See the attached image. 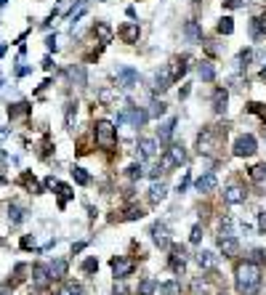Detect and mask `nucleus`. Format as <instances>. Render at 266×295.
Listing matches in <instances>:
<instances>
[{
	"label": "nucleus",
	"mask_w": 266,
	"mask_h": 295,
	"mask_svg": "<svg viewBox=\"0 0 266 295\" xmlns=\"http://www.w3.org/2000/svg\"><path fill=\"white\" fill-rule=\"evenodd\" d=\"M22 183H24V186L30 189V191H35V194H40V191H43V186L37 183V178L30 176V173H24V176H22Z\"/></svg>",
	"instance_id": "c9c22d12"
},
{
	"label": "nucleus",
	"mask_w": 266,
	"mask_h": 295,
	"mask_svg": "<svg viewBox=\"0 0 266 295\" xmlns=\"http://www.w3.org/2000/svg\"><path fill=\"white\" fill-rule=\"evenodd\" d=\"M263 133H266V128H263Z\"/></svg>",
	"instance_id": "052dcab7"
},
{
	"label": "nucleus",
	"mask_w": 266,
	"mask_h": 295,
	"mask_svg": "<svg viewBox=\"0 0 266 295\" xmlns=\"http://www.w3.org/2000/svg\"><path fill=\"white\" fill-rule=\"evenodd\" d=\"M197 75L203 82H213L216 80V67L211 61H200V67H197Z\"/></svg>",
	"instance_id": "4be33fe9"
},
{
	"label": "nucleus",
	"mask_w": 266,
	"mask_h": 295,
	"mask_svg": "<svg viewBox=\"0 0 266 295\" xmlns=\"http://www.w3.org/2000/svg\"><path fill=\"white\" fill-rule=\"evenodd\" d=\"M160 295H181V284H178L176 279L163 282V284H160Z\"/></svg>",
	"instance_id": "7c9ffc66"
},
{
	"label": "nucleus",
	"mask_w": 266,
	"mask_h": 295,
	"mask_svg": "<svg viewBox=\"0 0 266 295\" xmlns=\"http://www.w3.org/2000/svg\"><path fill=\"white\" fill-rule=\"evenodd\" d=\"M226 104H229V93L224 88H216L213 90V112L216 115H224L226 112Z\"/></svg>",
	"instance_id": "412c9836"
},
{
	"label": "nucleus",
	"mask_w": 266,
	"mask_h": 295,
	"mask_svg": "<svg viewBox=\"0 0 266 295\" xmlns=\"http://www.w3.org/2000/svg\"><path fill=\"white\" fill-rule=\"evenodd\" d=\"M184 162H186V149L181 144H170L160 165H163V168H178V165H184Z\"/></svg>",
	"instance_id": "423d86ee"
},
{
	"label": "nucleus",
	"mask_w": 266,
	"mask_h": 295,
	"mask_svg": "<svg viewBox=\"0 0 266 295\" xmlns=\"http://www.w3.org/2000/svg\"><path fill=\"white\" fill-rule=\"evenodd\" d=\"M248 261H253V263H266V250L255 247V250H250V258H248Z\"/></svg>",
	"instance_id": "49530a36"
},
{
	"label": "nucleus",
	"mask_w": 266,
	"mask_h": 295,
	"mask_svg": "<svg viewBox=\"0 0 266 295\" xmlns=\"http://www.w3.org/2000/svg\"><path fill=\"white\" fill-rule=\"evenodd\" d=\"M32 112V107L30 104H27V101H19V104H11V107H8V117H11V120H19V117H27V115H30Z\"/></svg>",
	"instance_id": "5701e85b"
},
{
	"label": "nucleus",
	"mask_w": 266,
	"mask_h": 295,
	"mask_svg": "<svg viewBox=\"0 0 266 295\" xmlns=\"http://www.w3.org/2000/svg\"><path fill=\"white\" fill-rule=\"evenodd\" d=\"M245 189L242 186H237V183H232V186H226V191H224V200L229 202V205H242L245 202Z\"/></svg>",
	"instance_id": "f3484780"
},
{
	"label": "nucleus",
	"mask_w": 266,
	"mask_h": 295,
	"mask_svg": "<svg viewBox=\"0 0 266 295\" xmlns=\"http://www.w3.org/2000/svg\"><path fill=\"white\" fill-rule=\"evenodd\" d=\"M115 295H128V290L122 287V284H115Z\"/></svg>",
	"instance_id": "6e6d98bb"
},
{
	"label": "nucleus",
	"mask_w": 266,
	"mask_h": 295,
	"mask_svg": "<svg viewBox=\"0 0 266 295\" xmlns=\"http://www.w3.org/2000/svg\"><path fill=\"white\" fill-rule=\"evenodd\" d=\"M32 274H35V287H45V284L51 282V271H48V266H35Z\"/></svg>",
	"instance_id": "b1692460"
},
{
	"label": "nucleus",
	"mask_w": 266,
	"mask_h": 295,
	"mask_svg": "<svg viewBox=\"0 0 266 295\" xmlns=\"http://www.w3.org/2000/svg\"><path fill=\"white\" fill-rule=\"evenodd\" d=\"M93 35H96V40L101 45H109L112 40H115V30H112V24H107V22H96V24H93Z\"/></svg>",
	"instance_id": "f8f14e48"
},
{
	"label": "nucleus",
	"mask_w": 266,
	"mask_h": 295,
	"mask_svg": "<svg viewBox=\"0 0 266 295\" xmlns=\"http://www.w3.org/2000/svg\"><path fill=\"white\" fill-rule=\"evenodd\" d=\"M117 35L122 38V43H139L141 27H139V22H125V24L117 30Z\"/></svg>",
	"instance_id": "ddd939ff"
},
{
	"label": "nucleus",
	"mask_w": 266,
	"mask_h": 295,
	"mask_svg": "<svg viewBox=\"0 0 266 295\" xmlns=\"http://www.w3.org/2000/svg\"><path fill=\"white\" fill-rule=\"evenodd\" d=\"M66 77H70L72 82H78L80 88L85 85V82H88V77H85V69L80 67V64H75V67H70V69H66Z\"/></svg>",
	"instance_id": "393cba45"
},
{
	"label": "nucleus",
	"mask_w": 266,
	"mask_h": 295,
	"mask_svg": "<svg viewBox=\"0 0 266 295\" xmlns=\"http://www.w3.org/2000/svg\"><path fill=\"white\" fill-rule=\"evenodd\" d=\"M176 125H178V120H176V117H170V120H165V123L157 128V138H160V144H168L170 138H173Z\"/></svg>",
	"instance_id": "dca6fc26"
},
{
	"label": "nucleus",
	"mask_w": 266,
	"mask_h": 295,
	"mask_svg": "<svg viewBox=\"0 0 266 295\" xmlns=\"http://www.w3.org/2000/svg\"><path fill=\"white\" fill-rule=\"evenodd\" d=\"M147 112H149V117H163L165 112H168V107H165V101H157V99H152L149 101V109H147Z\"/></svg>",
	"instance_id": "cd10ccee"
},
{
	"label": "nucleus",
	"mask_w": 266,
	"mask_h": 295,
	"mask_svg": "<svg viewBox=\"0 0 266 295\" xmlns=\"http://www.w3.org/2000/svg\"><path fill=\"white\" fill-rule=\"evenodd\" d=\"M186 269V247L184 245H170V271L184 274Z\"/></svg>",
	"instance_id": "6e6552de"
},
{
	"label": "nucleus",
	"mask_w": 266,
	"mask_h": 295,
	"mask_svg": "<svg viewBox=\"0 0 266 295\" xmlns=\"http://www.w3.org/2000/svg\"><path fill=\"white\" fill-rule=\"evenodd\" d=\"M93 271H99V261H96V258H85V261H83V274H93Z\"/></svg>",
	"instance_id": "37998d69"
},
{
	"label": "nucleus",
	"mask_w": 266,
	"mask_h": 295,
	"mask_svg": "<svg viewBox=\"0 0 266 295\" xmlns=\"http://www.w3.org/2000/svg\"><path fill=\"white\" fill-rule=\"evenodd\" d=\"M6 3H8V0H0V6H6Z\"/></svg>",
	"instance_id": "bf43d9fd"
},
{
	"label": "nucleus",
	"mask_w": 266,
	"mask_h": 295,
	"mask_svg": "<svg viewBox=\"0 0 266 295\" xmlns=\"http://www.w3.org/2000/svg\"><path fill=\"white\" fill-rule=\"evenodd\" d=\"M250 61H253V48H242L240 56H237V67H240V69H248Z\"/></svg>",
	"instance_id": "2f4dec72"
},
{
	"label": "nucleus",
	"mask_w": 266,
	"mask_h": 295,
	"mask_svg": "<svg viewBox=\"0 0 266 295\" xmlns=\"http://www.w3.org/2000/svg\"><path fill=\"white\" fill-rule=\"evenodd\" d=\"M234 282L240 295H258L261 290V266L253 261H242L234 266Z\"/></svg>",
	"instance_id": "f257e3e1"
},
{
	"label": "nucleus",
	"mask_w": 266,
	"mask_h": 295,
	"mask_svg": "<svg viewBox=\"0 0 266 295\" xmlns=\"http://www.w3.org/2000/svg\"><path fill=\"white\" fill-rule=\"evenodd\" d=\"M75 112H78V104H75V101H70V104H66V128L75 125Z\"/></svg>",
	"instance_id": "a18cd8bd"
},
{
	"label": "nucleus",
	"mask_w": 266,
	"mask_h": 295,
	"mask_svg": "<svg viewBox=\"0 0 266 295\" xmlns=\"http://www.w3.org/2000/svg\"><path fill=\"white\" fill-rule=\"evenodd\" d=\"M189 181H192V176L189 173H184V178L178 181V191H186V186H189Z\"/></svg>",
	"instance_id": "3c124183"
},
{
	"label": "nucleus",
	"mask_w": 266,
	"mask_h": 295,
	"mask_svg": "<svg viewBox=\"0 0 266 295\" xmlns=\"http://www.w3.org/2000/svg\"><path fill=\"white\" fill-rule=\"evenodd\" d=\"M248 176H250V181H253V183H261V181H266V165H253Z\"/></svg>",
	"instance_id": "473e14b6"
},
{
	"label": "nucleus",
	"mask_w": 266,
	"mask_h": 295,
	"mask_svg": "<svg viewBox=\"0 0 266 295\" xmlns=\"http://www.w3.org/2000/svg\"><path fill=\"white\" fill-rule=\"evenodd\" d=\"M130 123V128H144V123L149 120V112L147 109H141V107H136V104H128L122 112L117 115V123Z\"/></svg>",
	"instance_id": "7ed1b4c3"
},
{
	"label": "nucleus",
	"mask_w": 266,
	"mask_h": 295,
	"mask_svg": "<svg viewBox=\"0 0 266 295\" xmlns=\"http://www.w3.org/2000/svg\"><path fill=\"white\" fill-rule=\"evenodd\" d=\"M8 221H11V224H22V221H24V208L8 205Z\"/></svg>",
	"instance_id": "f704fd0d"
},
{
	"label": "nucleus",
	"mask_w": 266,
	"mask_h": 295,
	"mask_svg": "<svg viewBox=\"0 0 266 295\" xmlns=\"http://www.w3.org/2000/svg\"><path fill=\"white\" fill-rule=\"evenodd\" d=\"M3 53H6V45H0V56H3Z\"/></svg>",
	"instance_id": "13d9d810"
},
{
	"label": "nucleus",
	"mask_w": 266,
	"mask_h": 295,
	"mask_svg": "<svg viewBox=\"0 0 266 295\" xmlns=\"http://www.w3.org/2000/svg\"><path fill=\"white\" fill-rule=\"evenodd\" d=\"M117 82H120V88H125V90L136 88L139 85V72L130 69V67H120L117 69Z\"/></svg>",
	"instance_id": "9d476101"
},
{
	"label": "nucleus",
	"mask_w": 266,
	"mask_h": 295,
	"mask_svg": "<svg viewBox=\"0 0 266 295\" xmlns=\"http://www.w3.org/2000/svg\"><path fill=\"white\" fill-rule=\"evenodd\" d=\"M59 295H83V287L80 284H75V282H64V287Z\"/></svg>",
	"instance_id": "a19ab883"
},
{
	"label": "nucleus",
	"mask_w": 266,
	"mask_h": 295,
	"mask_svg": "<svg viewBox=\"0 0 266 295\" xmlns=\"http://www.w3.org/2000/svg\"><path fill=\"white\" fill-rule=\"evenodd\" d=\"M56 189H59V208H66V200L72 197V189L66 186V183H59Z\"/></svg>",
	"instance_id": "4c0bfd02"
},
{
	"label": "nucleus",
	"mask_w": 266,
	"mask_h": 295,
	"mask_svg": "<svg viewBox=\"0 0 266 295\" xmlns=\"http://www.w3.org/2000/svg\"><path fill=\"white\" fill-rule=\"evenodd\" d=\"M149 234H152V242H155L157 247H168L170 245V229H168V224H163V221L152 224Z\"/></svg>",
	"instance_id": "1a4fd4ad"
},
{
	"label": "nucleus",
	"mask_w": 266,
	"mask_h": 295,
	"mask_svg": "<svg viewBox=\"0 0 266 295\" xmlns=\"http://www.w3.org/2000/svg\"><path fill=\"white\" fill-rule=\"evenodd\" d=\"M203 234H205V232H203V226H200V224H194V226H192V234H189V239H192V242L197 245L200 239H203Z\"/></svg>",
	"instance_id": "de8ad7c7"
},
{
	"label": "nucleus",
	"mask_w": 266,
	"mask_h": 295,
	"mask_svg": "<svg viewBox=\"0 0 266 295\" xmlns=\"http://www.w3.org/2000/svg\"><path fill=\"white\" fill-rule=\"evenodd\" d=\"M48 271H51V279H64V274H66V261H51L48 263Z\"/></svg>",
	"instance_id": "bb28decb"
},
{
	"label": "nucleus",
	"mask_w": 266,
	"mask_h": 295,
	"mask_svg": "<svg viewBox=\"0 0 266 295\" xmlns=\"http://www.w3.org/2000/svg\"><path fill=\"white\" fill-rule=\"evenodd\" d=\"M168 194V189H165V183H152V189H149V202L152 205H157V202H163Z\"/></svg>",
	"instance_id": "a878e982"
},
{
	"label": "nucleus",
	"mask_w": 266,
	"mask_h": 295,
	"mask_svg": "<svg viewBox=\"0 0 266 295\" xmlns=\"http://www.w3.org/2000/svg\"><path fill=\"white\" fill-rule=\"evenodd\" d=\"M258 226H261V232H266V210L258 216Z\"/></svg>",
	"instance_id": "5fc2aeb1"
},
{
	"label": "nucleus",
	"mask_w": 266,
	"mask_h": 295,
	"mask_svg": "<svg viewBox=\"0 0 266 295\" xmlns=\"http://www.w3.org/2000/svg\"><path fill=\"white\" fill-rule=\"evenodd\" d=\"M221 295H226V292H221Z\"/></svg>",
	"instance_id": "680f3d73"
},
{
	"label": "nucleus",
	"mask_w": 266,
	"mask_h": 295,
	"mask_svg": "<svg viewBox=\"0 0 266 295\" xmlns=\"http://www.w3.org/2000/svg\"><path fill=\"white\" fill-rule=\"evenodd\" d=\"M218 250H221L226 258H234L240 253V245H237L234 237H218Z\"/></svg>",
	"instance_id": "a211bd4d"
},
{
	"label": "nucleus",
	"mask_w": 266,
	"mask_h": 295,
	"mask_svg": "<svg viewBox=\"0 0 266 295\" xmlns=\"http://www.w3.org/2000/svg\"><path fill=\"white\" fill-rule=\"evenodd\" d=\"M205 287H208V284H205V279H194L192 282V290L200 295V292H205Z\"/></svg>",
	"instance_id": "8fccbe9b"
},
{
	"label": "nucleus",
	"mask_w": 266,
	"mask_h": 295,
	"mask_svg": "<svg viewBox=\"0 0 266 295\" xmlns=\"http://www.w3.org/2000/svg\"><path fill=\"white\" fill-rule=\"evenodd\" d=\"M184 38L192 43V45H203V43H205V38H203V27H200L194 19H189V22L184 24Z\"/></svg>",
	"instance_id": "9b49d317"
},
{
	"label": "nucleus",
	"mask_w": 266,
	"mask_h": 295,
	"mask_svg": "<svg viewBox=\"0 0 266 295\" xmlns=\"http://www.w3.org/2000/svg\"><path fill=\"white\" fill-rule=\"evenodd\" d=\"M248 112H250V115H258V117H263V123H266V104H258V101H250V104H248Z\"/></svg>",
	"instance_id": "ea45409f"
},
{
	"label": "nucleus",
	"mask_w": 266,
	"mask_h": 295,
	"mask_svg": "<svg viewBox=\"0 0 266 295\" xmlns=\"http://www.w3.org/2000/svg\"><path fill=\"white\" fill-rule=\"evenodd\" d=\"M197 263L203 266V269H213V266H216V255L208 253V250H200L197 253Z\"/></svg>",
	"instance_id": "c756f323"
},
{
	"label": "nucleus",
	"mask_w": 266,
	"mask_h": 295,
	"mask_svg": "<svg viewBox=\"0 0 266 295\" xmlns=\"http://www.w3.org/2000/svg\"><path fill=\"white\" fill-rule=\"evenodd\" d=\"M93 138H96V144L101 149H115V144H117L115 123H109V120H96V125H93Z\"/></svg>",
	"instance_id": "f03ea898"
},
{
	"label": "nucleus",
	"mask_w": 266,
	"mask_h": 295,
	"mask_svg": "<svg viewBox=\"0 0 266 295\" xmlns=\"http://www.w3.org/2000/svg\"><path fill=\"white\" fill-rule=\"evenodd\" d=\"M189 90H192V88H189V85H184V88H181V93H178V96H181V99H186V96H189Z\"/></svg>",
	"instance_id": "4d7b16f0"
},
{
	"label": "nucleus",
	"mask_w": 266,
	"mask_h": 295,
	"mask_svg": "<svg viewBox=\"0 0 266 295\" xmlns=\"http://www.w3.org/2000/svg\"><path fill=\"white\" fill-rule=\"evenodd\" d=\"M248 30H250V38L253 40H263L266 38V14L253 16L250 24H248Z\"/></svg>",
	"instance_id": "4468645a"
},
{
	"label": "nucleus",
	"mask_w": 266,
	"mask_h": 295,
	"mask_svg": "<svg viewBox=\"0 0 266 295\" xmlns=\"http://www.w3.org/2000/svg\"><path fill=\"white\" fill-rule=\"evenodd\" d=\"M22 247H27V250H30V247H35V237H24V239H22Z\"/></svg>",
	"instance_id": "864d4df0"
},
{
	"label": "nucleus",
	"mask_w": 266,
	"mask_h": 295,
	"mask_svg": "<svg viewBox=\"0 0 266 295\" xmlns=\"http://www.w3.org/2000/svg\"><path fill=\"white\" fill-rule=\"evenodd\" d=\"M218 232H221V237H234L232 234V218H221V221H218Z\"/></svg>",
	"instance_id": "79ce46f5"
},
{
	"label": "nucleus",
	"mask_w": 266,
	"mask_h": 295,
	"mask_svg": "<svg viewBox=\"0 0 266 295\" xmlns=\"http://www.w3.org/2000/svg\"><path fill=\"white\" fill-rule=\"evenodd\" d=\"M157 287H160V284H157V279H144V282L139 284V295H152V292H155Z\"/></svg>",
	"instance_id": "e433bc0d"
},
{
	"label": "nucleus",
	"mask_w": 266,
	"mask_h": 295,
	"mask_svg": "<svg viewBox=\"0 0 266 295\" xmlns=\"http://www.w3.org/2000/svg\"><path fill=\"white\" fill-rule=\"evenodd\" d=\"M72 178L78 181L80 186H88V183H91V176H88V170H85V168H80V165H75V168H72Z\"/></svg>",
	"instance_id": "c85d7f7f"
},
{
	"label": "nucleus",
	"mask_w": 266,
	"mask_h": 295,
	"mask_svg": "<svg viewBox=\"0 0 266 295\" xmlns=\"http://www.w3.org/2000/svg\"><path fill=\"white\" fill-rule=\"evenodd\" d=\"M186 69H189V56H176L173 61H170V67H168V72H170V77H173V82H176L178 77H184Z\"/></svg>",
	"instance_id": "2eb2a0df"
},
{
	"label": "nucleus",
	"mask_w": 266,
	"mask_h": 295,
	"mask_svg": "<svg viewBox=\"0 0 266 295\" xmlns=\"http://www.w3.org/2000/svg\"><path fill=\"white\" fill-rule=\"evenodd\" d=\"M216 30H218V35H232L234 32V19H232V16H224V19L218 22Z\"/></svg>",
	"instance_id": "72a5a7b5"
},
{
	"label": "nucleus",
	"mask_w": 266,
	"mask_h": 295,
	"mask_svg": "<svg viewBox=\"0 0 266 295\" xmlns=\"http://www.w3.org/2000/svg\"><path fill=\"white\" fill-rule=\"evenodd\" d=\"M157 154V141L155 138H139V157L141 160H149Z\"/></svg>",
	"instance_id": "6ab92c4d"
},
{
	"label": "nucleus",
	"mask_w": 266,
	"mask_h": 295,
	"mask_svg": "<svg viewBox=\"0 0 266 295\" xmlns=\"http://www.w3.org/2000/svg\"><path fill=\"white\" fill-rule=\"evenodd\" d=\"M216 186H218V181H216L213 173H205V176H200V178L194 181V189L200 191V194H208V191H213Z\"/></svg>",
	"instance_id": "aec40b11"
},
{
	"label": "nucleus",
	"mask_w": 266,
	"mask_h": 295,
	"mask_svg": "<svg viewBox=\"0 0 266 295\" xmlns=\"http://www.w3.org/2000/svg\"><path fill=\"white\" fill-rule=\"evenodd\" d=\"M136 218H144V208H141V205H130L125 210V221H136Z\"/></svg>",
	"instance_id": "58836bf2"
},
{
	"label": "nucleus",
	"mask_w": 266,
	"mask_h": 295,
	"mask_svg": "<svg viewBox=\"0 0 266 295\" xmlns=\"http://www.w3.org/2000/svg\"><path fill=\"white\" fill-rule=\"evenodd\" d=\"M109 266H112V274H115V279H128V276L136 271V261L133 258H125V255H115L109 261Z\"/></svg>",
	"instance_id": "20e7f679"
},
{
	"label": "nucleus",
	"mask_w": 266,
	"mask_h": 295,
	"mask_svg": "<svg viewBox=\"0 0 266 295\" xmlns=\"http://www.w3.org/2000/svg\"><path fill=\"white\" fill-rule=\"evenodd\" d=\"M45 48H48V51H56V35H51V38H45Z\"/></svg>",
	"instance_id": "603ef678"
},
{
	"label": "nucleus",
	"mask_w": 266,
	"mask_h": 295,
	"mask_svg": "<svg viewBox=\"0 0 266 295\" xmlns=\"http://www.w3.org/2000/svg\"><path fill=\"white\" fill-rule=\"evenodd\" d=\"M242 6H245V0H224V8H232V11H237Z\"/></svg>",
	"instance_id": "09e8293b"
},
{
	"label": "nucleus",
	"mask_w": 266,
	"mask_h": 295,
	"mask_svg": "<svg viewBox=\"0 0 266 295\" xmlns=\"http://www.w3.org/2000/svg\"><path fill=\"white\" fill-rule=\"evenodd\" d=\"M141 176H144V168H141L139 162H133L130 168H128V178H130V181H139Z\"/></svg>",
	"instance_id": "c03bdc74"
},
{
	"label": "nucleus",
	"mask_w": 266,
	"mask_h": 295,
	"mask_svg": "<svg viewBox=\"0 0 266 295\" xmlns=\"http://www.w3.org/2000/svg\"><path fill=\"white\" fill-rule=\"evenodd\" d=\"M216 141H218V133L213 128H203V133L197 136V152L200 154H211L216 149Z\"/></svg>",
	"instance_id": "0eeeda50"
},
{
	"label": "nucleus",
	"mask_w": 266,
	"mask_h": 295,
	"mask_svg": "<svg viewBox=\"0 0 266 295\" xmlns=\"http://www.w3.org/2000/svg\"><path fill=\"white\" fill-rule=\"evenodd\" d=\"M232 152H234V157H253L258 152V144H255V138L250 133H242V136H237Z\"/></svg>",
	"instance_id": "39448f33"
}]
</instances>
